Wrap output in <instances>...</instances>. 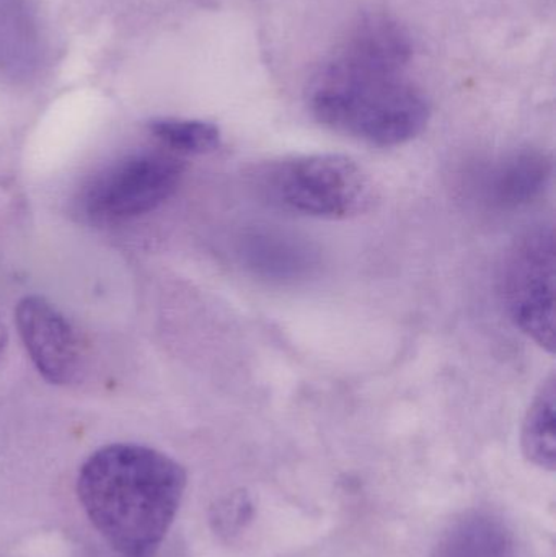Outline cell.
Segmentation results:
<instances>
[{
  "label": "cell",
  "mask_w": 556,
  "mask_h": 557,
  "mask_svg": "<svg viewBox=\"0 0 556 557\" xmlns=\"http://www.w3.org/2000/svg\"><path fill=\"white\" fill-rule=\"evenodd\" d=\"M524 457L535 467L554 471L556 465V379H545L535 393L521 432Z\"/></svg>",
  "instance_id": "obj_9"
},
{
  "label": "cell",
  "mask_w": 556,
  "mask_h": 557,
  "mask_svg": "<svg viewBox=\"0 0 556 557\" xmlns=\"http://www.w3.org/2000/svg\"><path fill=\"white\" fill-rule=\"evenodd\" d=\"M23 346L39 375L51 385H69L82 367V344L64 313L41 295L22 298L15 310Z\"/></svg>",
  "instance_id": "obj_6"
},
{
  "label": "cell",
  "mask_w": 556,
  "mask_h": 557,
  "mask_svg": "<svg viewBox=\"0 0 556 557\" xmlns=\"http://www.w3.org/2000/svg\"><path fill=\"white\" fill-rule=\"evenodd\" d=\"M186 470L137 444L98 448L81 467L77 496L101 539L123 557H152L185 497Z\"/></svg>",
  "instance_id": "obj_2"
},
{
  "label": "cell",
  "mask_w": 556,
  "mask_h": 557,
  "mask_svg": "<svg viewBox=\"0 0 556 557\" xmlns=\"http://www.w3.org/2000/svg\"><path fill=\"white\" fill-rule=\"evenodd\" d=\"M251 186L273 208L326 221L359 218L379 199L371 175L339 153L271 160L255 169Z\"/></svg>",
  "instance_id": "obj_3"
},
{
  "label": "cell",
  "mask_w": 556,
  "mask_h": 557,
  "mask_svg": "<svg viewBox=\"0 0 556 557\" xmlns=\"http://www.w3.org/2000/svg\"><path fill=\"white\" fill-rule=\"evenodd\" d=\"M552 173V160L539 150L509 153L486 173L483 185L486 201L505 209L529 205L547 189Z\"/></svg>",
  "instance_id": "obj_7"
},
{
  "label": "cell",
  "mask_w": 556,
  "mask_h": 557,
  "mask_svg": "<svg viewBox=\"0 0 556 557\" xmlns=\"http://www.w3.org/2000/svg\"><path fill=\"white\" fill-rule=\"evenodd\" d=\"M508 539L490 522L466 523L450 536L446 557H509Z\"/></svg>",
  "instance_id": "obj_11"
},
{
  "label": "cell",
  "mask_w": 556,
  "mask_h": 557,
  "mask_svg": "<svg viewBox=\"0 0 556 557\" xmlns=\"http://www.w3.org/2000/svg\"><path fill=\"white\" fill-rule=\"evenodd\" d=\"M410 58V38L397 22L365 16L310 84V113L323 126L371 146L417 139L431 110L405 75Z\"/></svg>",
  "instance_id": "obj_1"
},
{
  "label": "cell",
  "mask_w": 556,
  "mask_h": 557,
  "mask_svg": "<svg viewBox=\"0 0 556 557\" xmlns=\"http://www.w3.org/2000/svg\"><path fill=\"white\" fill-rule=\"evenodd\" d=\"M42 36L32 0H0V74L35 71L41 62Z\"/></svg>",
  "instance_id": "obj_8"
},
{
  "label": "cell",
  "mask_w": 556,
  "mask_h": 557,
  "mask_svg": "<svg viewBox=\"0 0 556 557\" xmlns=\"http://www.w3.org/2000/svg\"><path fill=\"white\" fill-rule=\"evenodd\" d=\"M183 173L182 159L166 150L133 153L94 176L82 195V208L98 222L149 214L172 198Z\"/></svg>",
  "instance_id": "obj_5"
},
{
  "label": "cell",
  "mask_w": 556,
  "mask_h": 557,
  "mask_svg": "<svg viewBox=\"0 0 556 557\" xmlns=\"http://www.w3.org/2000/svg\"><path fill=\"white\" fill-rule=\"evenodd\" d=\"M7 343H9V331H7L5 321H3L2 314H0V357H2L3 350H5Z\"/></svg>",
  "instance_id": "obj_12"
},
{
  "label": "cell",
  "mask_w": 556,
  "mask_h": 557,
  "mask_svg": "<svg viewBox=\"0 0 556 557\" xmlns=\"http://www.w3.org/2000/svg\"><path fill=\"white\" fill-rule=\"evenodd\" d=\"M147 129L173 156H206L221 146V131L208 121L160 117L150 121Z\"/></svg>",
  "instance_id": "obj_10"
},
{
  "label": "cell",
  "mask_w": 556,
  "mask_h": 557,
  "mask_svg": "<svg viewBox=\"0 0 556 557\" xmlns=\"http://www.w3.org/2000/svg\"><path fill=\"white\" fill-rule=\"evenodd\" d=\"M555 234L532 228L506 255L502 290L516 327L547 352L555 350Z\"/></svg>",
  "instance_id": "obj_4"
}]
</instances>
